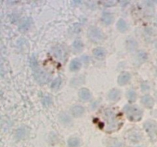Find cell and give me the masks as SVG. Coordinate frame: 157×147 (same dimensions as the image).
I'll return each instance as SVG.
<instances>
[{
    "label": "cell",
    "mask_w": 157,
    "mask_h": 147,
    "mask_svg": "<svg viewBox=\"0 0 157 147\" xmlns=\"http://www.w3.org/2000/svg\"><path fill=\"white\" fill-rule=\"evenodd\" d=\"M141 102L145 107H148V108H152L154 105V100L150 95H145L141 99Z\"/></svg>",
    "instance_id": "5b68a950"
},
{
    "label": "cell",
    "mask_w": 157,
    "mask_h": 147,
    "mask_svg": "<svg viewBox=\"0 0 157 147\" xmlns=\"http://www.w3.org/2000/svg\"><path fill=\"white\" fill-rule=\"evenodd\" d=\"M44 103L45 104H50L51 103V98L49 97H46L44 100Z\"/></svg>",
    "instance_id": "d4e9b609"
},
{
    "label": "cell",
    "mask_w": 157,
    "mask_h": 147,
    "mask_svg": "<svg viewBox=\"0 0 157 147\" xmlns=\"http://www.w3.org/2000/svg\"><path fill=\"white\" fill-rule=\"evenodd\" d=\"M130 80V74L128 72H123L118 77V84L120 85H125L129 82Z\"/></svg>",
    "instance_id": "8992f818"
},
{
    "label": "cell",
    "mask_w": 157,
    "mask_h": 147,
    "mask_svg": "<svg viewBox=\"0 0 157 147\" xmlns=\"http://www.w3.org/2000/svg\"><path fill=\"white\" fill-rule=\"evenodd\" d=\"M71 111V114L73 116H75V117H78V116H81V115L84 114V108L82 106L77 105V106H74V107H72Z\"/></svg>",
    "instance_id": "52a82bcc"
},
{
    "label": "cell",
    "mask_w": 157,
    "mask_h": 147,
    "mask_svg": "<svg viewBox=\"0 0 157 147\" xmlns=\"http://www.w3.org/2000/svg\"><path fill=\"white\" fill-rule=\"evenodd\" d=\"M60 120L63 123H69L71 122V118L68 115H66L65 114H62L60 115Z\"/></svg>",
    "instance_id": "7402d4cb"
},
{
    "label": "cell",
    "mask_w": 157,
    "mask_h": 147,
    "mask_svg": "<svg viewBox=\"0 0 157 147\" xmlns=\"http://www.w3.org/2000/svg\"><path fill=\"white\" fill-rule=\"evenodd\" d=\"M103 125L107 131H114L119 129L122 124L120 116L117 111L112 109H107L103 112Z\"/></svg>",
    "instance_id": "6da1fadb"
},
{
    "label": "cell",
    "mask_w": 157,
    "mask_h": 147,
    "mask_svg": "<svg viewBox=\"0 0 157 147\" xmlns=\"http://www.w3.org/2000/svg\"><path fill=\"white\" fill-rule=\"evenodd\" d=\"M144 128L151 140L155 141L157 139V122L152 120L146 121L144 123Z\"/></svg>",
    "instance_id": "3957f363"
},
{
    "label": "cell",
    "mask_w": 157,
    "mask_h": 147,
    "mask_svg": "<svg viewBox=\"0 0 157 147\" xmlns=\"http://www.w3.org/2000/svg\"><path fill=\"white\" fill-rule=\"evenodd\" d=\"M25 134H26V131L24 128H20L18 129L16 132V138L17 139H22L25 137Z\"/></svg>",
    "instance_id": "d6986e66"
},
{
    "label": "cell",
    "mask_w": 157,
    "mask_h": 147,
    "mask_svg": "<svg viewBox=\"0 0 157 147\" xmlns=\"http://www.w3.org/2000/svg\"><path fill=\"white\" fill-rule=\"evenodd\" d=\"M108 147H122L123 146V143L117 139H110L108 140L107 142Z\"/></svg>",
    "instance_id": "30bf717a"
},
{
    "label": "cell",
    "mask_w": 157,
    "mask_h": 147,
    "mask_svg": "<svg viewBox=\"0 0 157 147\" xmlns=\"http://www.w3.org/2000/svg\"><path fill=\"white\" fill-rule=\"evenodd\" d=\"M117 29L119 30V31H125L126 29H127V24H126V22H125V20H124V19H120L118 22H117Z\"/></svg>",
    "instance_id": "4fadbf2b"
},
{
    "label": "cell",
    "mask_w": 157,
    "mask_h": 147,
    "mask_svg": "<svg viewBox=\"0 0 157 147\" xmlns=\"http://www.w3.org/2000/svg\"><path fill=\"white\" fill-rule=\"evenodd\" d=\"M81 66V64L80 62V61L77 60V59H74L71 62L70 64V69L71 71H77V70L80 69V67Z\"/></svg>",
    "instance_id": "7c38bea8"
},
{
    "label": "cell",
    "mask_w": 157,
    "mask_h": 147,
    "mask_svg": "<svg viewBox=\"0 0 157 147\" xmlns=\"http://www.w3.org/2000/svg\"><path fill=\"white\" fill-rule=\"evenodd\" d=\"M67 143L70 147H77L80 144V140L77 138H71L68 140Z\"/></svg>",
    "instance_id": "2e32d148"
},
{
    "label": "cell",
    "mask_w": 157,
    "mask_h": 147,
    "mask_svg": "<svg viewBox=\"0 0 157 147\" xmlns=\"http://www.w3.org/2000/svg\"><path fill=\"white\" fill-rule=\"evenodd\" d=\"M61 84V79L60 78H57L54 79V81L52 84V89H58L60 87Z\"/></svg>",
    "instance_id": "ffe728a7"
},
{
    "label": "cell",
    "mask_w": 157,
    "mask_h": 147,
    "mask_svg": "<svg viewBox=\"0 0 157 147\" xmlns=\"http://www.w3.org/2000/svg\"><path fill=\"white\" fill-rule=\"evenodd\" d=\"M108 97L110 100H113V101L119 100L120 97V92L117 89L111 90L108 94Z\"/></svg>",
    "instance_id": "9c48e42d"
},
{
    "label": "cell",
    "mask_w": 157,
    "mask_h": 147,
    "mask_svg": "<svg viewBox=\"0 0 157 147\" xmlns=\"http://www.w3.org/2000/svg\"><path fill=\"white\" fill-rule=\"evenodd\" d=\"M137 58H138V60L142 61H145L147 59V54L144 52H139L137 55Z\"/></svg>",
    "instance_id": "603a6c76"
},
{
    "label": "cell",
    "mask_w": 157,
    "mask_h": 147,
    "mask_svg": "<svg viewBox=\"0 0 157 147\" xmlns=\"http://www.w3.org/2000/svg\"><path fill=\"white\" fill-rule=\"evenodd\" d=\"M127 48L130 51H133V50H135V49L137 48V43L136 41L134 40H129L127 42Z\"/></svg>",
    "instance_id": "ac0fdd59"
},
{
    "label": "cell",
    "mask_w": 157,
    "mask_h": 147,
    "mask_svg": "<svg viewBox=\"0 0 157 147\" xmlns=\"http://www.w3.org/2000/svg\"><path fill=\"white\" fill-rule=\"evenodd\" d=\"M127 118L131 121H139L143 116V111L136 106L126 105L124 108Z\"/></svg>",
    "instance_id": "7a4b0ae2"
},
{
    "label": "cell",
    "mask_w": 157,
    "mask_h": 147,
    "mask_svg": "<svg viewBox=\"0 0 157 147\" xmlns=\"http://www.w3.org/2000/svg\"><path fill=\"white\" fill-rule=\"evenodd\" d=\"M75 51H81L82 49H83V43L81 42V41H75L74 43H73V45H72Z\"/></svg>",
    "instance_id": "e0dca14e"
},
{
    "label": "cell",
    "mask_w": 157,
    "mask_h": 147,
    "mask_svg": "<svg viewBox=\"0 0 157 147\" xmlns=\"http://www.w3.org/2000/svg\"><path fill=\"white\" fill-rule=\"evenodd\" d=\"M114 20V17H113L112 14L109 13V12H104L102 16V21L105 23L106 24H110L113 22Z\"/></svg>",
    "instance_id": "8fae6325"
},
{
    "label": "cell",
    "mask_w": 157,
    "mask_h": 147,
    "mask_svg": "<svg viewBox=\"0 0 157 147\" xmlns=\"http://www.w3.org/2000/svg\"><path fill=\"white\" fill-rule=\"evenodd\" d=\"M79 97L82 100H84V101H88L90 99L91 97V94L90 92L89 91V90L86 89V88H82V89L80 90L79 91Z\"/></svg>",
    "instance_id": "ba28073f"
},
{
    "label": "cell",
    "mask_w": 157,
    "mask_h": 147,
    "mask_svg": "<svg viewBox=\"0 0 157 147\" xmlns=\"http://www.w3.org/2000/svg\"><path fill=\"white\" fill-rule=\"evenodd\" d=\"M36 79L40 81L41 83H44L46 81V74L44 72H41L40 70L36 71Z\"/></svg>",
    "instance_id": "9a60e30c"
},
{
    "label": "cell",
    "mask_w": 157,
    "mask_h": 147,
    "mask_svg": "<svg viewBox=\"0 0 157 147\" xmlns=\"http://www.w3.org/2000/svg\"><path fill=\"white\" fill-rule=\"evenodd\" d=\"M127 97L130 101H135L137 99V93L134 91H129L127 93Z\"/></svg>",
    "instance_id": "44dd1931"
},
{
    "label": "cell",
    "mask_w": 157,
    "mask_h": 147,
    "mask_svg": "<svg viewBox=\"0 0 157 147\" xmlns=\"http://www.w3.org/2000/svg\"><path fill=\"white\" fill-rule=\"evenodd\" d=\"M93 54L97 58H101L104 57V55H105V51L102 48H95L93 51Z\"/></svg>",
    "instance_id": "5bb4252c"
},
{
    "label": "cell",
    "mask_w": 157,
    "mask_h": 147,
    "mask_svg": "<svg viewBox=\"0 0 157 147\" xmlns=\"http://www.w3.org/2000/svg\"><path fill=\"white\" fill-rule=\"evenodd\" d=\"M88 36L90 39H91L92 41L95 42H97L99 41H101L103 39V35L102 32L101 31V30L97 28H90L88 31Z\"/></svg>",
    "instance_id": "277c9868"
},
{
    "label": "cell",
    "mask_w": 157,
    "mask_h": 147,
    "mask_svg": "<svg viewBox=\"0 0 157 147\" xmlns=\"http://www.w3.org/2000/svg\"><path fill=\"white\" fill-rule=\"evenodd\" d=\"M156 48H157V42L156 43Z\"/></svg>",
    "instance_id": "484cf974"
},
{
    "label": "cell",
    "mask_w": 157,
    "mask_h": 147,
    "mask_svg": "<svg viewBox=\"0 0 157 147\" xmlns=\"http://www.w3.org/2000/svg\"><path fill=\"white\" fill-rule=\"evenodd\" d=\"M141 89L143 91H148V90L150 89V86H149L146 82H144L142 84Z\"/></svg>",
    "instance_id": "cb8c5ba5"
}]
</instances>
